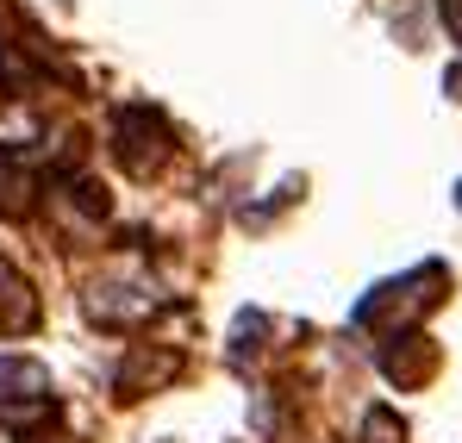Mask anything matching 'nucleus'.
Listing matches in <instances>:
<instances>
[{"label": "nucleus", "instance_id": "f257e3e1", "mask_svg": "<svg viewBox=\"0 0 462 443\" xmlns=\"http://www.w3.org/2000/svg\"><path fill=\"white\" fill-rule=\"evenodd\" d=\"M438 288H444V269L438 263H425L419 275H406V281H387V288H375V294L356 306V325L363 331H382V337H400L412 318H425L431 306H438Z\"/></svg>", "mask_w": 462, "mask_h": 443}, {"label": "nucleus", "instance_id": "f03ea898", "mask_svg": "<svg viewBox=\"0 0 462 443\" xmlns=\"http://www.w3.org/2000/svg\"><path fill=\"white\" fill-rule=\"evenodd\" d=\"M113 150H119V162L132 175H151L156 162L169 156V125L156 119L151 106H125L119 125H113Z\"/></svg>", "mask_w": 462, "mask_h": 443}, {"label": "nucleus", "instance_id": "7ed1b4c3", "mask_svg": "<svg viewBox=\"0 0 462 443\" xmlns=\"http://www.w3.org/2000/svg\"><path fill=\"white\" fill-rule=\"evenodd\" d=\"M175 374H181V350H169V344H162V350H144V344H138V350L119 363V381H113V387H119L125 400H138V393H151V387H169Z\"/></svg>", "mask_w": 462, "mask_h": 443}, {"label": "nucleus", "instance_id": "20e7f679", "mask_svg": "<svg viewBox=\"0 0 462 443\" xmlns=\"http://www.w3.org/2000/svg\"><path fill=\"white\" fill-rule=\"evenodd\" d=\"M382 374L393 381V387H419V381H431L438 374V344L431 337H387V350H382Z\"/></svg>", "mask_w": 462, "mask_h": 443}, {"label": "nucleus", "instance_id": "39448f33", "mask_svg": "<svg viewBox=\"0 0 462 443\" xmlns=\"http://www.w3.org/2000/svg\"><path fill=\"white\" fill-rule=\"evenodd\" d=\"M32 325H38V294H32V281L0 256V331L19 337V331H32Z\"/></svg>", "mask_w": 462, "mask_h": 443}, {"label": "nucleus", "instance_id": "423d86ee", "mask_svg": "<svg viewBox=\"0 0 462 443\" xmlns=\"http://www.w3.org/2000/svg\"><path fill=\"white\" fill-rule=\"evenodd\" d=\"M0 393L6 400H51V369L25 363V356H6L0 363Z\"/></svg>", "mask_w": 462, "mask_h": 443}, {"label": "nucleus", "instance_id": "0eeeda50", "mask_svg": "<svg viewBox=\"0 0 462 443\" xmlns=\"http://www.w3.org/2000/svg\"><path fill=\"white\" fill-rule=\"evenodd\" d=\"M88 312H94L100 325H125V318H151L156 300L151 294H132V288H100V294L88 300Z\"/></svg>", "mask_w": 462, "mask_h": 443}, {"label": "nucleus", "instance_id": "6e6552de", "mask_svg": "<svg viewBox=\"0 0 462 443\" xmlns=\"http://www.w3.org/2000/svg\"><path fill=\"white\" fill-rule=\"evenodd\" d=\"M32 207H38V175L0 156V213H6V219H25Z\"/></svg>", "mask_w": 462, "mask_h": 443}, {"label": "nucleus", "instance_id": "1a4fd4ad", "mask_svg": "<svg viewBox=\"0 0 462 443\" xmlns=\"http://www.w3.org/2000/svg\"><path fill=\"white\" fill-rule=\"evenodd\" d=\"M363 443H406V425H400L387 406H375V412L363 419Z\"/></svg>", "mask_w": 462, "mask_h": 443}, {"label": "nucleus", "instance_id": "9d476101", "mask_svg": "<svg viewBox=\"0 0 462 443\" xmlns=\"http://www.w3.org/2000/svg\"><path fill=\"white\" fill-rule=\"evenodd\" d=\"M438 13H444V25H450V38L462 44V0H438Z\"/></svg>", "mask_w": 462, "mask_h": 443}, {"label": "nucleus", "instance_id": "9b49d317", "mask_svg": "<svg viewBox=\"0 0 462 443\" xmlns=\"http://www.w3.org/2000/svg\"><path fill=\"white\" fill-rule=\"evenodd\" d=\"M19 32H25V25H19V13H13V6H6V0H0V44H13V38H19Z\"/></svg>", "mask_w": 462, "mask_h": 443}, {"label": "nucleus", "instance_id": "f8f14e48", "mask_svg": "<svg viewBox=\"0 0 462 443\" xmlns=\"http://www.w3.org/2000/svg\"><path fill=\"white\" fill-rule=\"evenodd\" d=\"M457 207H462V188H457Z\"/></svg>", "mask_w": 462, "mask_h": 443}]
</instances>
